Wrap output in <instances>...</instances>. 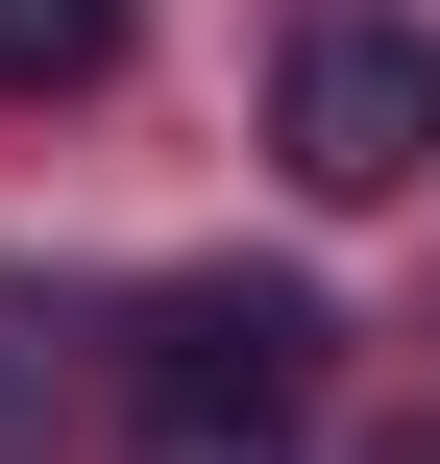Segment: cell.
<instances>
[{"instance_id":"obj_1","label":"cell","mask_w":440,"mask_h":464,"mask_svg":"<svg viewBox=\"0 0 440 464\" xmlns=\"http://www.w3.org/2000/svg\"><path fill=\"white\" fill-rule=\"evenodd\" d=\"M269 147H294V196H343V220H367V196H416V171H440V24H367V0H343V24H294Z\"/></svg>"},{"instance_id":"obj_2","label":"cell","mask_w":440,"mask_h":464,"mask_svg":"<svg viewBox=\"0 0 440 464\" xmlns=\"http://www.w3.org/2000/svg\"><path fill=\"white\" fill-rule=\"evenodd\" d=\"M318 294L294 269H171L147 294V343H122V416H318Z\"/></svg>"},{"instance_id":"obj_3","label":"cell","mask_w":440,"mask_h":464,"mask_svg":"<svg viewBox=\"0 0 440 464\" xmlns=\"http://www.w3.org/2000/svg\"><path fill=\"white\" fill-rule=\"evenodd\" d=\"M122 73V0H0V98H98Z\"/></svg>"},{"instance_id":"obj_4","label":"cell","mask_w":440,"mask_h":464,"mask_svg":"<svg viewBox=\"0 0 440 464\" xmlns=\"http://www.w3.org/2000/svg\"><path fill=\"white\" fill-rule=\"evenodd\" d=\"M49 416H73V318L0 294V464H49Z\"/></svg>"},{"instance_id":"obj_5","label":"cell","mask_w":440,"mask_h":464,"mask_svg":"<svg viewBox=\"0 0 440 464\" xmlns=\"http://www.w3.org/2000/svg\"><path fill=\"white\" fill-rule=\"evenodd\" d=\"M122 464H294V416H122Z\"/></svg>"},{"instance_id":"obj_6","label":"cell","mask_w":440,"mask_h":464,"mask_svg":"<svg viewBox=\"0 0 440 464\" xmlns=\"http://www.w3.org/2000/svg\"><path fill=\"white\" fill-rule=\"evenodd\" d=\"M367 464H440V416H392V440H367Z\"/></svg>"}]
</instances>
